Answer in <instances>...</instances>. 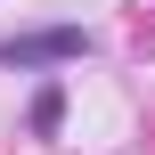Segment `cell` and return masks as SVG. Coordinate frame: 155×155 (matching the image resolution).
Returning a JSON list of instances; mask_svg holds the SVG:
<instances>
[{"label": "cell", "instance_id": "6da1fadb", "mask_svg": "<svg viewBox=\"0 0 155 155\" xmlns=\"http://www.w3.org/2000/svg\"><path fill=\"white\" fill-rule=\"evenodd\" d=\"M90 41L74 33V25H49V33H16V41H0V65H65V57H82Z\"/></svg>", "mask_w": 155, "mask_h": 155}, {"label": "cell", "instance_id": "7a4b0ae2", "mask_svg": "<svg viewBox=\"0 0 155 155\" xmlns=\"http://www.w3.org/2000/svg\"><path fill=\"white\" fill-rule=\"evenodd\" d=\"M57 114H65V98H57V90H41V98H33V131H57Z\"/></svg>", "mask_w": 155, "mask_h": 155}]
</instances>
